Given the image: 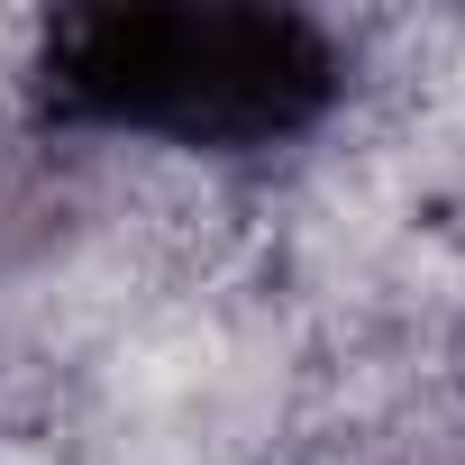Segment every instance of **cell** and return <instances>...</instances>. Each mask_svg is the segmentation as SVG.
Instances as JSON below:
<instances>
[{
    "label": "cell",
    "instance_id": "6da1fadb",
    "mask_svg": "<svg viewBox=\"0 0 465 465\" xmlns=\"http://www.w3.org/2000/svg\"><path fill=\"white\" fill-rule=\"evenodd\" d=\"M46 110L92 137H146L192 155H256L329 119L347 55L302 10L247 0H119L46 28Z\"/></svg>",
    "mask_w": 465,
    "mask_h": 465
}]
</instances>
